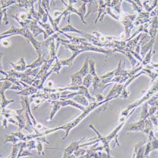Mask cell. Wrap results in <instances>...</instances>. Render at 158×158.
Instances as JSON below:
<instances>
[{"label": "cell", "instance_id": "obj_1", "mask_svg": "<svg viewBox=\"0 0 158 158\" xmlns=\"http://www.w3.org/2000/svg\"><path fill=\"white\" fill-rule=\"evenodd\" d=\"M61 45L70 50L72 54V56L67 59L60 60L62 67H71L72 66H73V63L75 58L80 54L85 51H93L96 52H99V53L106 55V56H110L113 53V52H114L113 49H102L93 45L89 42H85L81 45H73L72 44H61Z\"/></svg>", "mask_w": 158, "mask_h": 158}, {"label": "cell", "instance_id": "obj_2", "mask_svg": "<svg viewBox=\"0 0 158 158\" xmlns=\"http://www.w3.org/2000/svg\"><path fill=\"white\" fill-rule=\"evenodd\" d=\"M114 99V98H108V99H106L104 101H103L102 102H94L90 103L87 107L85 108V111H84L80 115L78 116L75 118V119H74L73 120L70 122L69 123H68L67 124H64L62 126H60V127H55V128H51V129H47L46 131H44V132L38 134L39 137H44V136L46 137V135H48L50 134L55 132V131H56L60 130H63L64 131L65 135L63 137V138L62 139V140H64L66 139H67V137L69 136L70 131L73 128H74L76 126H77L79 123H80L92 111H93L94 109H96L98 106H101V104H104V102H108L109 101H111V99Z\"/></svg>", "mask_w": 158, "mask_h": 158}, {"label": "cell", "instance_id": "obj_3", "mask_svg": "<svg viewBox=\"0 0 158 158\" xmlns=\"http://www.w3.org/2000/svg\"><path fill=\"white\" fill-rule=\"evenodd\" d=\"M15 35H21L23 36L28 41H29L34 48L35 49L38 57L43 56V42H39L37 40V39L33 35L31 31L29 28L23 29V28H17L14 25H12L9 30L5 31L0 35V39L1 41L4 39H6L10 36Z\"/></svg>", "mask_w": 158, "mask_h": 158}, {"label": "cell", "instance_id": "obj_4", "mask_svg": "<svg viewBox=\"0 0 158 158\" xmlns=\"http://www.w3.org/2000/svg\"><path fill=\"white\" fill-rule=\"evenodd\" d=\"M51 106L52 109L51 113L49 114V118L48 119V122L52 120L54 116L56 114V113L62 108L67 106H72L75 108H77L82 111H85V108L82 105L77 103L76 102L73 101L72 99L69 100H64V101H49Z\"/></svg>", "mask_w": 158, "mask_h": 158}, {"label": "cell", "instance_id": "obj_5", "mask_svg": "<svg viewBox=\"0 0 158 158\" xmlns=\"http://www.w3.org/2000/svg\"><path fill=\"white\" fill-rule=\"evenodd\" d=\"M137 17V14H128L127 13L123 11L120 18L119 19V22L124 26L125 28V34L126 35V38L128 39L130 37L131 31L134 27V22Z\"/></svg>", "mask_w": 158, "mask_h": 158}, {"label": "cell", "instance_id": "obj_6", "mask_svg": "<svg viewBox=\"0 0 158 158\" xmlns=\"http://www.w3.org/2000/svg\"><path fill=\"white\" fill-rule=\"evenodd\" d=\"M11 17L14 19L20 24V25L23 29L29 28V25L31 20H28V12L21 11L17 13L15 15H11Z\"/></svg>", "mask_w": 158, "mask_h": 158}, {"label": "cell", "instance_id": "obj_7", "mask_svg": "<svg viewBox=\"0 0 158 158\" xmlns=\"http://www.w3.org/2000/svg\"><path fill=\"white\" fill-rule=\"evenodd\" d=\"M113 83H110L106 84L102 82V79L100 77L96 75L93 77V94H99L102 93L103 90L106 89L107 87L112 85Z\"/></svg>", "mask_w": 158, "mask_h": 158}, {"label": "cell", "instance_id": "obj_8", "mask_svg": "<svg viewBox=\"0 0 158 158\" xmlns=\"http://www.w3.org/2000/svg\"><path fill=\"white\" fill-rule=\"evenodd\" d=\"M83 139H82L81 140H79L78 141L72 142L67 148L64 149V154L61 158H72L74 152L78 148H81V143Z\"/></svg>", "mask_w": 158, "mask_h": 158}, {"label": "cell", "instance_id": "obj_9", "mask_svg": "<svg viewBox=\"0 0 158 158\" xmlns=\"http://www.w3.org/2000/svg\"><path fill=\"white\" fill-rule=\"evenodd\" d=\"M15 113L14 117L16 118V120L18 122V131H21L23 128H25L27 125V120L24 114V110L22 108V109L15 110Z\"/></svg>", "mask_w": 158, "mask_h": 158}, {"label": "cell", "instance_id": "obj_10", "mask_svg": "<svg viewBox=\"0 0 158 158\" xmlns=\"http://www.w3.org/2000/svg\"><path fill=\"white\" fill-rule=\"evenodd\" d=\"M29 29L35 37H37L39 35H40L41 34H44V37H46V33L45 31L41 27L40 25H39L37 21L35 20H31L29 25Z\"/></svg>", "mask_w": 158, "mask_h": 158}, {"label": "cell", "instance_id": "obj_11", "mask_svg": "<svg viewBox=\"0 0 158 158\" xmlns=\"http://www.w3.org/2000/svg\"><path fill=\"white\" fill-rule=\"evenodd\" d=\"M56 60V59H47V61L43 64V65L41 67L40 71L38 73L37 75L35 78V79H41L44 74H46L47 72H48L51 69V66L53 64L54 61Z\"/></svg>", "mask_w": 158, "mask_h": 158}, {"label": "cell", "instance_id": "obj_12", "mask_svg": "<svg viewBox=\"0 0 158 158\" xmlns=\"http://www.w3.org/2000/svg\"><path fill=\"white\" fill-rule=\"evenodd\" d=\"M13 69L19 72H24L27 70V64L25 61L24 57H21L17 63H10Z\"/></svg>", "mask_w": 158, "mask_h": 158}, {"label": "cell", "instance_id": "obj_13", "mask_svg": "<svg viewBox=\"0 0 158 158\" xmlns=\"http://www.w3.org/2000/svg\"><path fill=\"white\" fill-rule=\"evenodd\" d=\"M98 16L95 20V23H97L98 20L101 22L104 19V17L106 15V9L107 7L106 1H98Z\"/></svg>", "mask_w": 158, "mask_h": 158}, {"label": "cell", "instance_id": "obj_14", "mask_svg": "<svg viewBox=\"0 0 158 158\" xmlns=\"http://www.w3.org/2000/svg\"><path fill=\"white\" fill-rule=\"evenodd\" d=\"M39 90L33 87V86H30L29 85L27 87H25L23 89H22L20 91H19L18 93H17V94L20 95L21 96H25V97H31V96L35 94L38 93Z\"/></svg>", "mask_w": 158, "mask_h": 158}, {"label": "cell", "instance_id": "obj_15", "mask_svg": "<svg viewBox=\"0 0 158 158\" xmlns=\"http://www.w3.org/2000/svg\"><path fill=\"white\" fill-rule=\"evenodd\" d=\"M70 17L69 16V18H68V24L67 25L64 26V27L60 28V31L63 32H64V33H66V34H67V32H76V33L80 34L81 35H82L85 36V33H84L82 31L77 29V28L73 27L72 25L70 24Z\"/></svg>", "mask_w": 158, "mask_h": 158}, {"label": "cell", "instance_id": "obj_16", "mask_svg": "<svg viewBox=\"0 0 158 158\" xmlns=\"http://www.w3.org/2000/svg\"><path fill=\"white\" fill-rule=\"evenodd\" d=\"M47 61V59L44 57L43 56L38 57L35 61H34L32 63L29 64L27 65V69H36L38 68H41L43 64Z\"/></svg>", "mask_w": 158, "mask_h": 158}, {"label": "cell", "instance_id": "obj_17", "mask_svg": "<svg viewBox=\"0 0 158 158\" xmlns=\"http://www.w3.org/2000/svg\"><path fill=\"white\" fill-rule=\"evenodd\" d=\"M81 2H82V6L78 8V10H79L78 17H79V18L81 19V22L86 25L87 22L85 20V14H86V12H87L86 5H87V3L94 2V1H81Z\"/></svg>", "mask_w": 158, "mask_h": 158}, {"label": "cell", "instance_id": "obj_18", "mask_svg": "<svg viewBox=\"0 0 158 158\" xmlns=\"http://www.w3.org/2000/svg\"><path fill=\"white\" fill-rule=\"evenodd\" d=\"M89 58H87L85 60V62H84V64L83 65L82 68L79 70L78 72H76L75 74L80 77L81 78H82L84 79V78L87 76L88 74H89Z\"/></svg>", "mask_w": 158, "mask_h": 158}, {"label": "cell", "instance_id": "obj_19", "mask_svg": "<svg viewBox=\"0 0 158 158\" xmlns=\"http://www.w3.org/2000/svg\"><path fill=\"white\" fill-rule=\"evenodd\" d=\"M72 100L75 102H76L77 103L82 105L84 107L86 108L89 105V100L84 96L82 94H78L77 96H75Z\"/></svg>", "mask_w": 158, "mask_h": 158}, {"label": "cell", "instance_id": "obj_20", "mask_svg": "<svg viewBox=\"0 0 158 158\" xmlns=\"http://www.w3.org/2000/svg\"><path fill=\"white\" fill-rule=\"evenodd\" d=\"M158 5L157 1H144L142 3L143 8H144L148 13H151Z\"/></svg>", "mask_w": 158, "mask_h": 158}, {"label": "cell", "instance_id": "obj_21", "mask_svg": "<svg viewBox=\"0 0 158 158\" xmlns=\"http://www.w3.org/2000/svg\"><path fill=\"white\" fill-rule=\"evenodd\" d=\"M83 78L77 76L75 73L71 75V84L69 86L72 87H78L82 85Z\"/></svg>", "mask_w": 158, "mask_h": 158}, {"label": "cell", "instance_id": "obj_22", "mask_svg": "<svg viewBox=\"0 0 158 158\" xmlns=\"http://www.w3.org/2000/svg\"><path fill=\"white\" fill-rule=\"evenodd\" d=\"M37 1H35V0H33V1H17V5L19 7H21V8H25L26 9H30L31 8H32V6H34V4L36 3Z\"/></svg>", "mask_w": 158, "mask_h": 158}, {"label": "cell", "instance_id": "obj_23", "mask_svg": "<svg viewBox=\"0 0 158 158\" xmlns=\"http://www.w3.org/2000/svg\"><path fill=\"white\" fill-rule=\"evenodd\" d=\"M126 2L132 5V8H134V11L137 12V14L142 12L143 5L141 1H130V0H128V1Z\"/></svg>", "mask_w": 158, "mask_h": 158}, {"label": "cell", "instance_id": "obj_24", "mask_svg": "<svg viewBox=\"0 0 158 158\" xmlns=\"http://www.w3.org/2000/svg\"><path fill=\"white\" fill-rule=\"evenodd\" d=\"M0 93H1V98H2V102H1V108L2 109H5L6 107L11 102H14V99H6L5 95V92L0 91Z\"/></svg>", "mask_w": 158, "mask_h": 158}, {"label": "cell", "instance_id": "obj_25", "mask_svg": "<svg viewBox=\"0 0 158 158\" xmlns=\"http://www.w3.org/2000/svg\"><path fill=\"white\" fill-rule=\"evenodd\" d=\"M6 139H5V143L6 142H11L13 143V145L14 144H16L20 142H21L20 140V139L14 134V132L11 133L10 135H6L5 136Z\"/></svg>", "mask_w": 158, "mask_h": 158}, {"label": "cell", "instance_id": "obj_26", "mask_svg": "<svg viewBox=\"0 0 158 158\" xmlns=\"http://www.w3.org/2000/svg\"><path fill=\"white\" fill-rule=\"evenodd\" d=\"M93 77L90 74H88L83 79L82 85L88 89L92 84H93Z\"/></svg>", "mask_w": 158, "mask_h": 158}, {"label": "cell", "instance_id": "obj_27", "mask_svg": "<svg viewBox=\"0 0 158 158\" xmlns=\"http://www.w3.org/2000/svg\"><path fill=\"white\" fill-rule=\"evenodd\" d=\"M35 80V78H33V77H31L30 76H28L27 75H25V73L20 79V81L22 82H23L25 84H27V85H30V86L32 85V84L34 82Z\"/></svg>", "mask_w": 158, "mask_h": 158}, {"label": "cell", "instance_id": "obj_28", "mask_svg": "<svg viewBox=\"0 0 158 158\" xmlns=\"http://www.w3.org/2000/svg\"><path fill=\"white\" fill-rule=\"evenodd\" d=\"M38 3H39V10L37 11V15H38V19L39 21H41L43 17L46 14V12L45 11V10L44 9L43 6H41V1H38Z\"/></svg>", "mask_w": 158, "mask_h": 158}, {"label": "cell", "instance_id": "obj_29", "mask_svg": "<svg viewBox=\"0 0 158 158\" xmlns=\"http://www.w3.org/2000/svg\"><path fill=\"white\" fill-rule=\"evenodd\" d=\"M89 74L91 75L93 77L98 75L96 73V70L95 67V64H96L95 61L93 60H89Z\"/></svg>", "mask_w": 158, "mask_h": 158}, {"label": "cell", "instance_id": "obj_30", "mask_svg": "<svg viewBox=\"0 0 158 158\" xmlns=\"http://www.w3.org/2000/svg\"><path fill=\"white\" fill-rule=\"evenodd\" d=\"M41 68H38V69H27L24 72V73H25V75H27L28 76H30V77H33V78H35L36 76L37 75L38 73L39 72V71H40Z\"/></svg>", "mask_w": 158, "mask_h": 158}, {"label": "cell", "instance_id": "obj_31", "mask_svg": "<svg viewBox=\"0 0 158 158\" xmlns=\"http://www.w3.org/2000/svg\"><path fill=\"white\" fill-rule=\"evenodd\" d=\"M7 8L5 9H1V13H0V15H1V21H3L5 22V25H9V21H8V18L7 15Z\"/></svg>", "mask_w": 158, "mask_h": 158}, {"label": "cell", "instance_id": "obj_32", "mask_svg": "<svg viewBox=\"0 0 158 158\" xmlns=\"http://www.w3.org/2000/svg\"><path fill=\"white\" fill-rule=\"evenodd\" d=\"M1 9H5L9 8L10 6L13 5H17V1H3V0H1Z\"/></svg>", "mask_w": 158, "mask_h": 158}, {"label": "cell", "instance_id": "obj_33", "mask_svg": "<svg viewBox=\"0 0 158 158\" xmlns=\"http://www.w3.org/2000/svg\"><path fill=\"white\" fill-rule=\"evenodd\" d=\"M37 141L36 140H31L27 142V149L29 151L36 149Z\"/></svg>", "mask_w": 158, "mask_h": 158}, {"label": "cell", "instance_id": "obj_34", "mask_svg": "<svg viewBox=\"0 0 158 158\" xmlns=\"http://www.w3.org/2000/svg\"><path fill=\"white\" fill-rule=\"evenodd\" d=\"M37 153L39 155H44V152L43 151V143L41 141H39V140H37Z\"/></svg>", "mask_w": 158, "mask_h": 158}, {"label": "cell", "instance_id": "obj_35", "mask_svg": "<svg viewBox=\"0 0 158 158\" xmlns=\"http://www.w3.org/2000/svg\"><path fill=\"white\" fill-rule=\"evenodd\" d=\"M1 44L5 47H9L10 46V41L7 39V38L4 39L1 41Z\"/></svg>", "mask_w": 158, "mask_h": 158}, {"label": "cell", "instance_id": "obj_36", "mask_svg": "<svg viewBox=\"0 0 158 158\" xmlns=\"http://www.w3.org/2000/svg\"><path fill=\"white\" fill-rule=\"evenodd\" d=\"M8 122L6 118H4V119L2 121V127L3 128H4L7 130V128H8Z\"/></svg>", "mask_w": 158, "mask_h": 158}, {"label": "cell", "instance_id": "obj_37", "mask_svg": "<svg viewBox=\"0 0 158 158\" xmlns=\"http://www.w3.org/2000/svg\"><path fill=\"white\" fill-rule=\"evenodd\" d=\"M55 86L53 82H52V81H48V83H47V86L46 87H49V88H53Z\"/></svg>", "mask_w": 158, "mask_h": 158}]
</instances>
